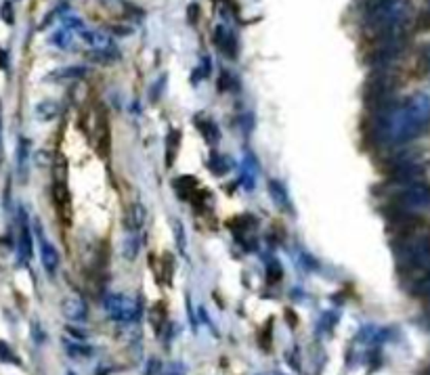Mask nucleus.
<instances>
[{
  "instance_id": "obj_1",
  "label": "nucleus",
  "mask_w": 430,
  "mask_h": 375,
  "mask_svg": "<svg viewBox=\"0 0 430 375\" xmlns=\"http://www.w3.org/2000/svg\"><path fill=\"white\" fill-rule=\"evenodd\" d=\"M430 122V97L424 93L411 95L403 105H391L378 111L374 136L391 143H407L420 136Z\"/></svg>"
},
{
  "instance_id": "obj_2",
  "label": "nucleus",
  "mask_w": 430,
  "mask_h": 375,
  "mask_svg": "<svg viewBox=\"0 0 430 375\" xmlns=\"http://www.w3.org/2000/svg\"><path fill=\"white\" fill-rule=\"evenodd\" d=\"M364 17L374 38H399L409 21V5L405 0H368Z\"/></svg>"
},
{
  "instance_id": "obj_3",
  "label": "nucleus",
  "mask_w": 430,
  "mask_h": 375,
  "mask_svg": "<svg viewBox=\"0 0 430 375\" xmlns=\"http://www.w3.org/2000/svg\"><path fill=\"white\" fill-rule=\"evenodd\" d=\"M403 266H422L430 258V237L428 235H403V241L397 250Z\"/></svg>"
},
{
  "instance_id": "obj_4",
  "label": "nucleus",
  "mask_w": 430,
  "mask_h": 375,
  "mask_svg": "<svg viewBox=\"0 0 430 375\" xmlns=\"http://www.w3.org/2000/svg\"><path fill=\"white\" fill-rule=\"evenodd\" d=\"M103 309H105L107 317L118 323H130L141 317L138 302L126 293H107L103 298Z\"/></svg>"
},
{
  "instance_id": "obj_5",
  "label": "nucleus",
  "mask_w": 430,
  "mask_h": 375,
  "mask_svg": "<svg viewBox=\"0 0 430 375\" xmlns=\"http://www.w3.org/2000/svg\"><path fill=\"white\" fill-rule=\"evenodd\" d=\"M395 208L399 210H422V208H430V187L420 185V183H411L405 185L401 189V193L395 197Z\"/></svg>"
},
{
  "instance_id": "obj_6",
  "label": "nucleus",
  "mask_w": 430,
  "mask_h": 375,
  "mask_svg": "<svg viewBox=\"0 0 430 375\" xmlns=\"http://www.w3.org/2000/svg\"><path fill=\"white\" fill-rule=\"evenodd\" d=\"M95 149H97V156L101 160H109V152H111V128H109L107 111L103 107L99 109L97 122H95Z\"/></svg>"
},
{
  "instance_id": "obj_7",
  "label": "nucleus",
  "mask_w": 430,
  "mask_h": 375,
  "mask_svg": "<svg viewBox=\"0 0 430 375\" xmlns=\"http://www.w3.org/2000/svg\"><path fill=\"white\" fill-rule=\"evenodd\" d=\"M61 313L65 315V319L69 321H74V323H84L87 317H89V307L84 302V298L82 295H67L63 298V302H61Z\"/></svg>"
},
{
  "instance_id": "obj_8",
  "label": "nucleus",
  "mask_w": 430,
  "mask_h": 375,
  "mask_svg": "<svg viewBox=\"0 0 430 375\" xmlns=\"http://www.w3.org/2000/svg\"><path fill=\"white\" fill-rule=\"evenodd\" d=\"M82 40L93 48V51H101V53H118L114 38L107 32L101 30H80Z\"/></svg>"
},
{
  "instance_id": "obj_9",
  "label": "nucleus",
  "mask_w": 430,
  "mask_h": 375,
  "mask_svg": "<svg viewBox=\"0 0 430 375\" xmlns=\"http://www.w3.org/2000/svg\"><path fill=\"white\" fill-rule=\"evenodd\" d=\"M212 40L217 44L227 57H238V42H235V36L225 28V26H217L214 28V34H212Z\"/></svg>"
},
{
  "instance_id": "obj_10",
  "label": "nucleus",
  "mask_w": 430,
  "mask_h": 375,
  "mask_svg": "<svg viewBox=\"0 0 430 375\" xmlns=\"http://www.w3.org/2000/svg\"><path fill=\"white\" fill-rule=\"evenodd\" d=\"M40 260H42L44 271L48 275H55V271L59 266V252H57V248L51 241H46L42 237V233H40Z\"/></svg>"
},
{
  "instance_id": "obj_11",
  "label": "nucleus",
  "mask_w": 430,
  "mask_h": 375,
  "mask_svg": "<svg viewBox=\"0 0 430 375\" xmlns=\"http://www.w3.org/2000/svg\"><path fill=\"white\" fill-rule=\"evenodd\" d=\"M19 218H21L19 220V252L24 260H30L32 258V231H30V222L24 210L19 212Z\"/></svg>"
},
{
  "instance_id": "obj_12",
  "label": "nucleus",
  "mask_w": 430,
  "mask_h": 375,
  "mask_svg": "<svg viewBox=\"0 0 430 375\" xmlns=\"http://www.w3.org/2000/svg\"><path fill=\"white\" fill-rule=\"evenodd\" d=\"M145 218H147L145 208H143L141 203H132V205L128 208V212H126V220H124L128 233H136V231L143 227V224H145Z\"/></svg>"
},
{
  "instance_id": "obj_13",
  "label": "nucleus",
  "mask_w": 430,
  "mask_h": 375,
  "mask_svg": "<svg viewBox=\"0 0 430 375\" xmlns=\"http://www.w3.org/2000/svg\"><path fill=\"white\" fill-rule=\"evenodd\" d=\"M53 195H55V203L63 216V220L69 224L71 220V203H69V193H67V187L65 183H55V189H53Z\"/></svg>"
},
{
  "instance_id": "obj_14",
  "label": "nucleus",
  "mask_w": 430,
  "mask_h": 375,
  "mask_svg": "<svg viewBox=\"0 0 430 375\" xmlns=\"http://www.w3.org/2000/svg\"><path fill=\"white\" fill-rule=\"evenodd\" d=\"M269 195H271V199L275 201V205L279 208V210H290L292 205H290V195H288V191H285V187H283V183H279V181H269Z\"/></svg>"
},
{
  "instance_id": "obj_15",
  "label": "nucleus",
  "mask_w": 430,
  "mask_h": 375,
  "mask_svg": "<svg viewBox=\"0 0 430 375\" xmlns=\"http://www.w3.org/2000/svg\"><path fill=\"white\" fill-rule=\"evenodd\" d=\"M193 124L197 126V130L204 134V138H206V143H217L219 140V126L214 124L212 120H208L206 116H195V120H193Z\"/></svg>"
},
{
  "instance_id": "obj_16",
  "label": "nucleus",
  "mask_w": 430,
  "mask_h": 375,
  "mask_svg": "<svg viewBox=\"0 0 430 375\" xmlns=\"http://www.w3.org/2000/svg\"><path fill=\"white\" fill-rule=\"evenodd\" d=\"M179 147H181V132L179 130H170V134L166 136V168H172L179 156Z\"/></svg>"
},
{
  "instance_id": "obj_17",
  "label": "nucleus",
  "mask_w": 430,
  "mask_h": 375,
  "mask_svg": "<svg viewBox=\"0 0 430 375\" xmlns=\"http://www.w3.org/2000/svg\"><path fill=\"white\" fill-rule=\"evenodd\" d=\"M138 248H141V241H138L136 233H128V235L124 237V244H122L124 258H126V260H134L136 254H138Z\"/></svg>"
},
{
  "instance_id": "obj_18",
  "label": "nucleus",
  "mask_w": 430,
  "mask_h": 375,
  "mask_svg": "<svg viewBox=\"0 0 430 375\" xmlns=\"http://www.w3.org/2000/svg\"><path fill=\"white\" fill-rule=\"evenodd\" d=\"M229 168H231V162H229L225 156H221V154H212V158H210V170H212V174L223 176L225 172H229Z\"/></svg>"
},
{
  "instance_id": "obj_19",
  "label": "nucleus",
  "mask_w": 430,
  "mask_h": 375,
  "mask_svg": "<svg viewBox=\"0 0 430 375\" xmlns=\"http://www.w3.org/2000/svg\"><path fill=\"white\" fill-rule=\"evenodd\" d=\"M150 321L156 329V333H162V325L166 323V307L162 302H158L152 311H150Z\"/></svg>"
},
{
  "instance_id": "obj_20",
  "label": "nucleus",
  "mask_w": 430,
  "mask_h": 375,
  "mask_svg": "<svg viewBox=\"0 0 430 375\" xmlns=\"http://www.w3.org/2000/svg\"><path fill=\"white\" fill-rule=\"evenodd\" d=\"M28 158H30V140L21 138L19 140V154H17V164H19V176L26 179L28 172Z\"/></svg>"
},
{
  "instance_id": "obj_21",
  "label": "nucleus",
  "mask_w": 430,
  "mask_h": 375,
  "mask_svg": "<svg viewBox=\"0 0 430 375\" xmlns=\"http://www.w3.org/2000/svg\"><path fill=\"white\" fill-rule=\"evenodd\" d=\"M87 73V67H82V65H69V67H63V69H59V71H55L51 78H65V80H69V78H82Z\"/></svg>"
},
{
  "instance_id": "obj_22",
  "label": "nucleus",
  "mask_w": 430,
  "mask_h": 375,
  "mask_svg": "<svg viewBox=\"0 0 430 375\" xmlns=\"http://www.w3.org/2000/svg\"><path fill=\"white\" fill-rule=\"evenodd\" d=\"M36 113H38L40 120H53V118L59 113V107H57L55 101H42V103L36 107Z\"/></svg>"
},
{
  "instance_id": "obj_23",
  "label": "nucleus",
  "mask_w": 430,
  "mask_h": 375,
  "mask_svg": "<svg viewBox=\"0 0 430 375\" xmlns=\"http://www.w3.org/2000/svg\"><path fill=\"white\" fill-rule=\"evenodd\" d=\"M172 229H174V239H177V248H179V252H181V254H185V250H187V239H185V229H183V224H181V220L172 218Z\"/></svg>"
},
{
  "instance_id": "obj_24",
  "label": "nucleus",
  "mask_w": 430,
  "mask_h": 375,
  "mask_svg": "<svg viewBox=\"0 0 430 375\" xmlns=\"http://www.w3.org/2000/svg\"><path fill=\"white\" fill-rule=\"evenodd\" d=\"M71 40H74V36H71V30H59L57 34H53V38H51V42L53 44H57L59 48H67V46H71Z\"/></svg>"
},
{
  "instance_id": "obj_25",
  "label": "nucleus",
  "mask_w": 430,
  "mask_h": 375,
  "mask_svg": "<svg viewBox=\"0 0 430 375\" xmlns=\"http://www.w3.org/2000/svg\"><path fill=\"white\" fill-rule=\"evenodd\" d=\"M281 277H283V268L279 266L277 260H271V264L267 266V281L269 283H279Z\"/></svg>"
},
{
  "instance_id": "obj_26",
  "label": "nucleus",
  "mask_w": 430,
  "mask_h": 375,
  "mask_svg": "<svg viewBox=\"0 0 430 375\" xmlns=\"http://www.w3.org/2000/svg\"><path fill=\"white\" fill-rule=\"evenodd\" d=\"M63 344H65V348L69 350L71 356H91V352H93V348L82 346V344H71V342H65V340H63Z\"/></svg>"
},
{
  "instance_id": "obj_27",
  "label": "nucleus",
  "mask_w": 430,
  "mask_h": 375,
  "mask_svg": "<svg viewBox=\"0 0 430 375\" xmlns=\"http://www.w3.org/2000/svg\"><path fill=\"white\" fill-rule=\"evenodd\" d=\"M0 360L5 363H13V365H19V358L15 356V352L11 350V346H7L5 342H0Z\"/></svg>"
},
{
  "instance_id": "obj_28",
  "label": "nucleus",
  "mask_w": 430,
  "mask_h": 375,
  "mask_svg": "<svg viewBox=\"0 0 430 375\" xmlns=\"http://www.w3.org/2000/svg\"><path fill=\"white\" fill-rule=\"evenodd\" d=\"M162 262H164V275H166V283L170 285V283H172V275H174V260H172V256L166 252V254L162 256Z\"/></svg>"
},
{
  "instance_id": "obj_29",
  "label": "nucleus",
  "mask_w": 430,
  "mask_h": 375,
  "mask_svg": "<svg viewBox=\"0 0 430 375\" xmlns=\"http://www.w3.org/2000/svg\"><path fill=\"white\" fill-rule=\"evenodd\" d=\"M0 15H3V19L7 24H13V7H11V3H5L3 5V9H0Z\"/></svg>"
},
{
  "instance_id": "obj_30",
  "label": "nucleus",
  "mask_w": 430,
  "mask_h": 375,
  "mask_svg": "<svg viewBox=\"0 0 430 375\" xmlns=\"http://www.w3.org/2000/svg\"><path fill=\"white\" fill-rule=\"evenodd\" d=\"M420 61H422V65H424L426 69H430V44L422 46V51H420Z\"/></svg>"
},
{
  "instance_id": "obj_31",
  "label": "nucleus",
  "mask_w": 430,
  "mask_h": 375,
  "mask_svg": "<svg viewBox=\"0 0 430 375\" xmlns=\"http://www.w3.org/2000/svg\"><path fill=\"white\" fill-rule=\"evenodd\" d=\"M187 15H189V21H191V24H195V21H197V17H199V7H197V5H189Z\"/></svg>"
},
{
  "instance_id": "obj_32",
  "label": "nucleus",
  "mask_w": 430,
  "mask_h": 375,
  "mask_svg": "<svg viewBox=\"0 0 430 375\" xmlns=\"http://www.w3.org/2000/svg\"><path fill=\"white\" fill-rule=\"evenodd\" d=\"M422 375H430V367H428V369H426V371H424Z\"/></svg>"
},
{
  "instance_id": "obj_33",
  "label": "nucleus",
  "mask_w": 430,
  "mask_h": 375,
  "mask_svg": "<svg viewBox=\"0 0 430 375\" xmlns=\"http://www.w3.org/2000/svg\"><path fill=\"white\" fill-rule=\"evenodd\" d=\"M67 375H76V373L74 371H67Z\"/></svg>"
}]
</instances>
